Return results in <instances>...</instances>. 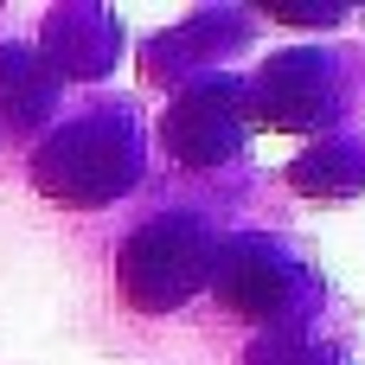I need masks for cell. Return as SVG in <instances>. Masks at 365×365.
Wrapping results in <instances>:
<instances>
[{"instance_id":"obj_1","label":"cell","mask_w":365,"mask_h":365,"mask_svg":"<svg viewBox=\"0 0 365 365\" xmlns=\"http://www.w3.org/2000/svg\"><path fill=\"white\" fill-rule=\"evenodd\" d=\"M141 180V135L122 109H96L77 115L64 128H51L32 154V186L58 205H109Z\"/></svg>"},{"instance_id":"obj_2","label":"cell","mask_w":365,"mask_h":365,"mask_svg":"<svg viewBox=\"0 0 365 365\" xmlns=\"http://www.w3.org/2000/svg\"><path fill=\"white\" fill-rule=\"evenodd\" d=\"M218 231L192 212H160L148 225L128 231L122 257H115V276H122V295L141 308V314H167V308H186L205 282H212V263H218Z\"/></svg>"},{"instance_id":"obj_3","label":"cell","mask_w":365,"mask_h":365,"mask_svg":"<svg viewBox=\"0 0 365 365\" xmlns=\"http://www.w3.org/2000/svg\"><path fill=\"white\" fill-rule=\"evenodd\" d=\"M205 289H218L231 314L263 321L269 334H289V321L308 314V302H314L308 269L282 244H269V237H231V244H218V263H212Z\"/></svg>"},{"instance_id":"obj_4","label":"cell","mask_w":365,"mask_h":365,"mask_svg":"<svg viewBox=\"0 0 365 365\" xmlns=\"http://www.w3.org/2000/svg\"><path fill=\"white\" fill-rule=\"evenodd\" d=\"M250 109L276 128L314 135L321 122H334L340 109V83H334V58L327 51H282L276 64H263V77L244 90Z\"/></svg>"},{"instance_id":"obj_5","label":"cell","mask_w":365,"mask_h":365,"mask_svg":"<svg viewBox=\"0 0 365 365\" xmlns=\"http://www.w3.org/2000/svg\"><path fill=\"white\" fill-rule=\"evenodd\" d=\"M244 122H250V96L237 77H205L192 83L173 115H167V148L186 160V167H212V160H231L244 148Z\"/></svg>"},{"instance_id":"obj_6","label":"cell","mask_w":365,"mask_h":365,"mask_svg":"<svg viewBox=\"0 0 365 365\" xmlns=\"http://www.w3.org/2000/svg\"><path fill=\"white\" fill-rule=\"evenodd\" d=\"M51 96H58V71H38V58L32 51H0V109L13 115V122H38L45 109H51Z\"/></svg>"},{"instance_id":"obj_7","label":"cell","mask_w":365,"mask_h":365,"mask_svg":"<svg viewBox=\"0 0 365 365\" xmlns=\"http://www.w3.org/2000/svg\"><path fill=\"white\" fill-rule=\"evenodd\" d=\"M244 365H346V359H340L334 346L308 340V334H263Z\"/></svg>"},{"instance_id":"obj_8","label":"cell","mask_w":365,"mask_h":365,"mask_svg":"<svg viewBox=\"0 0 365 365\" xmlns=\"http://www.w3.org/2000/svg\"><path fill=\"white\" fill-rule=\"evenodd\" d=\"M282 19H340V6H276Z\"/></svg>"}]
</instances>
